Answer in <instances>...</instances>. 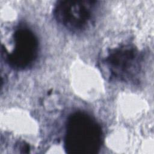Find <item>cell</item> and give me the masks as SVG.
<instances>
[{
  "mask_svg": "<svg viewBox=\"0 0 154 154\" xmlns=\"http://www.w3.org/2000/svg\"><path fill=\"white\" fill-rule=\"evenodd\" d=\"M14 46L10 53H7L6 60L14 69L23 70L35 61L38 53V40L29 29L22 28L14 34Z\"/></svg>",
  "mask_w": 154,
  "mask_h": 154,
  "instance_id": "obj_4",
  "label": "cell"
},
{
  "mask_svg": "<svg viewBox=\"0 0 154 154\" xmlns=\"http://www.w3.org/2000/svg\"><path fill=\"white\" fill-rule=\"evenodd\" d=\"M102 131L97 122L86 113L71 115L66 125L64 148L70 154H94L100 149Z\"/></svg>",
  "mask_w": 154,
  "mask_h": 154,
  "instance_id": "obj_1",
  "label": "cell"
},
{
  "mask_svg": "<svg viewBox=\"0 0 154 154\" xmlns=\"http://www.w3.org/2000/svg\"><path fill=\"white\" fill-rule=\"evenodd\" d=\"M97 1L90 0H64L58 1L54 8L57 22L72 31L85 28L92 17Z\"/></svg>",
  "mask_w": 154,
  "mask_h": 154,
  "instance_id": "obj_3",
  "label": "cell"
},
{
  "mask_svg": "<svg viewBox=\"0 0 154 154\" xmlns=\"http://www.w3.org/2000/svg\"><path fill=\"white\" fill-rule=\"evenodd\" d=\"M143 56L134 46L125 45L111 49L101 61V68L111 81L135 82L140 77Z\"/></svg>",
  "mask_w": 154,
  "mask_h": 154,
  "instance_id": "obj_2",
  "label": "cell"
}]
</instances>
